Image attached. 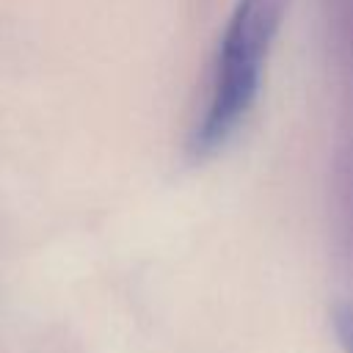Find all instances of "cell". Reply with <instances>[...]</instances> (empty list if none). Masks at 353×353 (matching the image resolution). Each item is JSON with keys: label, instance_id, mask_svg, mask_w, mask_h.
Masks as SVG:
<instances>
[{"label": "cell", "instance_id": "cell-1", "mask_svg": "<svg viewBox=\"0 0 353 353\" xmlns=\"http://www.w3.org/2000/svg\"><path fill=\"white\" fill-rule=\"evenodd\" d=\"M290 0H237L218 41L207 105L193 124L188 152L193 160H210L223 152L251 116L262 69L284 22Z\"/></svg>", "mask_w": 353, "mask_h": 353}, {"label": "cell", "instance_id": "cell-2", "mask_svg": "<svg viewBox=\"0 0 353 353\" xmlns=\"http://www.w3.org/2000/svg\"><path fill=\"white\" fill-rule=\"evenodd\" d=\"M334 331L345 353H353V303H342L334 309Z\"/></svg>", "mask_w": 353, "mask_h": 353}]
</instances>
